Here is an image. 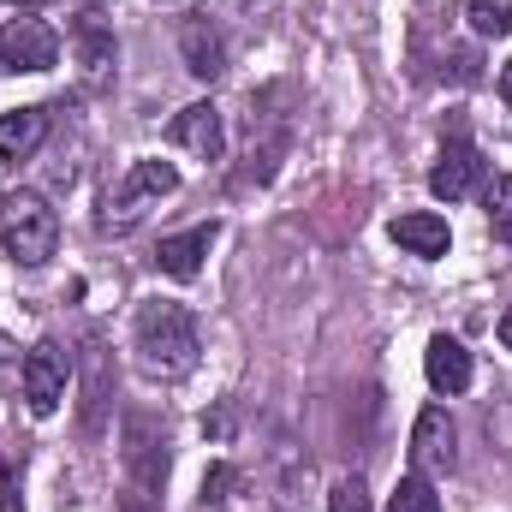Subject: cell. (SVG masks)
<instances>
[{
	"label": "cell",
	"mask_w": 512,
	"mask_h": 512,
	"mask_svg": "<svg viewBox=\"0 0 512 512\" xmlns=\"http://www.w3.org/2000/svg\"><path fill=\"white\" fill-rule=\"evenodd\" d=\"M131 346H137L143 376H155V382H179V376H191V370H197V352H203V346H197V322H191V310H185V304H167V298H155V304L137 310Z\"/></svg>",
	"instance_id": "6da1fadb"
},
{
	"label": "cell",
	"mask_w": 512,
	"mask_h": 512,
	"mask_svg": "<svg viewBox=\"0 0 512 512\" xmlns=\"http://www.w3.org/2000/svg\"><path fill=\"white\" fill-rule=\"evenodd\" d=\"M0 245L12 262L24 268H42L54 245H60V215L48 209L42 191H6L0 197Z\"/></svg>",
	"instance_id": "7a4b0ae2"
},
{
	"label": "cell",
	"mask_w": 512,
	"mask_h": 512,
	"mask_svg": "<svg viewBox=\"0 0 512 512\" xmlns=\"http://www.w3.org/2000/svg\"><path fill=\"white\" fill-rule=\"evenodd\" d=\"M179 191V167L173 161H137L126 173V185L108 197V215H102V227L108 233H126L143 221V203H161V197H173Z\"/></svg>",
	"instance_id": "3957f363"
},
{
	"label": "cell",
	"mask_w": 512,
	"mask_h": 512,
	"mask_svg": "<svg viewBox=\"0 0 512 512\" xmlns=\"http://www.w3.org/2000/svg\"><path fill=\"white\" fill-rule=\"evenodd\" d=\"M54 60H60V36L48 18H36V12L6 18V30H0V66L6 72H48Z\"/></svg>",
	"instance_id": "277c9868"
},
{
	"label": "cell",
	"mask_w": 512,
	"mask_h": 512,
	"mask_svg": "<svg viewBox=\"0 0 512 512\" xmlns=\"http://www.w3.org/2000/svg\"><path fill=\"white\" fill-rule=\"evenodd\" d=\"M66 382H72V358L54 346V340H36L24 352V405L36 417H54L60 399H66Z\"/></svg>",
	"instance_id": "5b68a950"
},
{
	"label": "cell",
	"mask_w": 512,
	"mask_h": 512,
	"mask_svg": "<svg viewBox=\"0 0 512 512\" xmlns=\"http://www.w3.org/2000/svg\"><path fill=\"white\" fill-rule=\"evenodd\" d=\"M411 459H417L423 477H447V471L459 465V429H453L447 405H429V411L417 417V429H411Z\"/></svg>",
	"instance_id": "8992f818"
},
{
	"label": "cell",
	"mask_w": 512,
	"mask_h": 512,
	"mask_svg": "<svg viewBox=\"0 0 512 512\" xmlns=\"http://www.w3.org/2000/svg\"><path fill=\"white\" fill-rule=\"evenodd\" d=\"M477 185H483V155H477L465 137H453V143L441 149V161L429 167V191H435L441 203H465Z\"/></svg>",
	"instance_id": "52a82bcc"
},
{
	"label": "cell",
	"mask_w": 512,
	"mask_h": 512,
	"mask_svg": "<svg viewBox=\"0 0 512 512\" xmlns=\"http://www.w3.org/2000/svg\"><path fill=\"white\" fill-rule=\"evenodd\" d=\"M173 143L191 149V155H203V161H221L227 131H221L215 102H191V108H179V114H173Z\"/></svg>",
	"instance_id": "ba28073f"
},
{
	"label": "cell",
	"mask_w": 512,
	"mask_h": 512,
	"mask_svg": "<svg viewBox=\"0 0 512 512\" xmlns=\"http://www.w3.org/2000/svg\"><path fill=\"white\" fill-rule=\"evenodd\" d=\"M179 48H185V72L191 78H221L227 72V42H221V30L209 18H191L185 36H179Z\"/></svg>",
	"instance_id": "9c48e42d"
},
{
	"label": "cell",
	"mask_w": 512,
	"mask_h": 512,
	"mask_svg": "<svg viewBox=\"0 0 512 512\" xmlns=\"http://www.w3.org/2000/svg\"><path fill=\"white\" fill-rule=\"evenodd\" d=\"M423 370H429V387H435V393H465V387H471V352H465L459 340L435 334L429 352H423Z\"/></svg>",
	"instance_id": "30bf717a"
},
{
	"label": "cell",
	"mask_w": 512,
	"mask_h": 512,
	"mask_svg": "<svg viewBox=\"0 0 512 512\" xmlns=\"http://www.w3.org/2000/svg\"><path fill=\"white\" fill-rule=\"evenodd\" d=\"M48 137V108H12L0 114V155L6 161H30Z\"/></svg>",
	"instance_id": "8fae6325"
},
{
	"label": "cell",
	"mask_w": 512,
	"mask_h": 512,
	"mask_svg": "<svg viewBox=\"0 0 512 512\" xmlns=\"http://www.w3.org/2000/svg\"><path fill=\"white\" fill-rule=\"evenodd\" d=\"M393 245H399V251H411V256H447L453 233H447V221H441V215L417 209V215H399V221H393Z\"/></svg>",
	"instance_id": "7c38bea8"
},
{
	"label": "cell",
	"mask_w": 512,
	"mask_h": 512,
	"mask_svg": "<svg viewBox=\"0 0 512 512\" xmlns=\"http://www.w3.org/2000/svg\"><path fill=\"white\" fill-rule=\"evenodd\" d=\"M209 245H215V227H191V233H173V239H161L155 262H161V274H173V280H191V274L203 268Z\"/></svg>",
	"instance_id": "4fadbf2b"
},
{
	"label": "cell",
	"mask_w": 512,
	"mask_h": 512,
	"mask_svg": "<svg viewBox=\"0 0 512 512\" xmlns=\"http://www.w3.org/2000/svg\"><path fill=\"white\" fill-rule=\"evenodd\" d=\"M387 512H441V495H435V483H429L423 471H411V477H399Z\"/></svg>",
	"instance_id": "5bb4252c"
},
{
	"label": "cell",
	"mask_w": 512,
	"mask_h": 512,
	"mask_svg": "<svg viewBox=\"0 0 512 512\" xmlns=\"http://www.w3.org/2000/svg\"><path fill=\"white\" fill-rule=\"evenodd\" d=\"M78 54H84L90 72H108V66H114V36H108L96 18H78Z\"/></svg>",
	"instance_id": "9a60e30c"
},
{
	"label": "cell",
	"mask_w": 512,
	"mask_h": 512,
	"mask_svg": "<svg viewBox=\"0 0 512 512\" xmlns=\"http://www.w3.org/2000/svg\"><path fill=\"white\" fill-rule=\"evenodd\" d=\"M465 18L477 36H512V0H465Z\"/></svg>",
	"instance_id": "2e32d148"
},
{
	"label": "cell",
	"mask_w": 512,
	"mask_h": 512,
	"mask_svg": "<svg viewBox=\"0 0 512 512\" xmlns=\"http://www.w3.org/2000/svg\"><path fill=\"white\" fill-rule=\"evenodd\" d=\"M489 227H495V239H507L512 245V173H501L495 185H489Z\"/></svg>",
	"instance_id": "e0dca14e"
},
{
	"label": "cell",
	"mask_w": 512,
	"mask_h": 512,
	"mask_svg": "<svg viewBox=\"0 0 512 512\" xmlns=\"http://www.w3.org/2000/svg\"><path fill=\"white\" fill-rule=\"evenodd\" d=\"M328 512H370V489H364V477H340L334 495H328Z\"/></svg>",
	"instance_id": "ac0fdd59"
},
{
	"label": "cell",
	"mask_w": 512,
	"mask_h": 512,
	"mask_svg": "<svg viewBox=\"0 0 512 512\" xmlns=\"http://www.w3.org/2000/svg\"><path fill=\"white\" fill-rule=\"evenodd\" d=\"M227 489H233V471L221 465V471H209V483H203V501H227Z\"/></svg>",
	"instance_id": "d6986e66"
},
{
	"label": "cell",
	"mask_w": 512,
	"mask_h": 512,
	"mask_svg": "<svg viewBox=\"0 0 512 512\" xmlns=\"http://www.w3.org/2000/svg\"><path fill=\"white\" fill-rule=\"evenodd\" d=\"M120 512H161V507H155V495H149V489H131Z\"/></svg>",
	"instance_id": "ffe728a7"
},
{
	"label": "cell",
	"mask_w": 512,
	"mask_h": 512,
	"mask_svg": "<svg viewBox=\"0 0 512 512\" xmlns=\"http://www.w3.org/2000/svg\"><path fill=\"white\" fill-rule=\"evenodd\" d=\"M501 102H507V108H512V60H507V66H501Z\"/></svg>",
	"instance_id": "44dd1931"
},
{
	"label": "cell",
	"mask_w": 512,
	"mask_h": 512,
	"mask_svg": "<svg viewBox=\"0 0 512 512\" xmlns=\"http://www.w3.org/2000/svg\"><path fill=\"white\" fill-rule=\"evenodd\" d=\"M501 346L512 352V304H507V316H501Z\"/></svg>",
	"instance_id": "7402d4cb"
},
{
	"label": "cell",
	"mask_w": 512,
	"mask_h": 512,
	"mask_svg": "<svg viewBox=\"0 0 512 512\" xmlns=\"http://www.w3.org/2000/svg\"><path fill=\"white\" fill-rule=\"evenodd\" d=\"M24 6H36V0H24Z\"/></svg>",
	"instance_id": "603a6c76"
}]
</instances>
